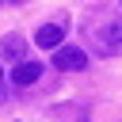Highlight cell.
Masks as SVG:
<instances>
[{
  "label": "cell",
  "instance_id": "cell-1",
  "mask_svg": "<svg viewBox=\"0 0 122 122\" xmlns=\"http://www.w3.org/2000/svg\"><path fill=\"white\" fill-rule=\"evenodd\" d=\"M84 34H88V42H92L103 57L122 53V19H118V15H111V11H95V15H88Z\"/></svg>",
  "mask_w": 122,
  "mask_h": 122
},
{
  "label": "cell",
  "instance_id": "cell-2",
  "mask_svg": "<svg viewBox=\"0 0 122 122\" xmlns=\"http://www.w3.org/2000/svg\"><path fill=\"white\" fill-rule=\"evenodd\" d=\"M53 69L57 72H84L88 69V53L80 46H57L53 50Z\"/></svg>",
  "mask_w": 122,
  "mask_h": 122
},
{
  "label": "cell",
  "instance_id": "cell-3",
  "mask_svg": "<svg viewBox=\"0 0 122 122\" xmlns=\"http://www.w3.org/2000/svg\"><path fill=\"white\" fill-rule=\"evenodd\" d=\"M34 42H38L42 50H57V46H65V23H42V27L34 30Z\"/></svg>",
  "mask_w": 122,
  "mask_h": 122
},
{
  "label": "cell",
  "instance_id": "cell-4",
  "mask_svg": "<svg viewBox=\"0 0 122 122\" xmlns=\"http://www.w3.org/2000/svg\"><path fill=\"white\" fill-rule=\"evenodd\" d=\"M0 53H4L8 61H15V65L27 61V38H23V34H4V38H0Z\"/></svg>",
  "mask_w": 122,
  "mask_h": 122
},
{
  "label": "cell",
  "instance_id": "cell-5",
  "mask_svg": "<svg viewBox=\"0 0 122 122\" xmlns=\"http://www.w3.org/2000/svg\"><path fill=\"white\" fill-rule=\"evenodd\" d=\"M42 76V61H19L15 69H11V84L15 88H27V84H34Z\"/></svg>",
  "mask_w": 122,
  "mask_h": 122
},
{
  "label": "cell",
  "instance_id": "cell-6",
  "mask_svg": "<svg viewBox=\"0 0 122 122\" xmlns=\"http://www.w3.org/2000/svg\"><path fill=\"white\" fill-rule=\"evenodd\" d=\"M50 118H61V122H88V107H84V103H57V107H50Z\"/></svg>",
  "mask_w": 122,
  "mask_h": 122
},
{
  "label": "cell",
  "instance_id": "cell-7",
  "mask_svg": "<svg viewBox=\"0 0 122 122\" xmlns=\"http://www.w3.org/2000/svg\"><path fill=\"white\" fill-rule=\"evenodd\" d=\"M4 4H27V0H4Z\"/></svg>",
  "mask_w": 122,
  "mask_h": 122
},
{
  "label": "cell",
  "instance_id": "cell-8",
  "mask_svg": "<svg viewBox=\"0 0 122 122\" xmlns=\"http://www.w3.org/2000/svg\"><path fill=\"white\" fill-rule=\"evenodd\" d=\"M4 99H8V95H4V88H0V103H4Z\"/></svg>",
  "mask_w": 122,
  "mask_h": 122
},
{
  "label": "cell",
  "instance_id": "cell-9",
  "mask_svg": "<svg viewBox=\"0 0 122 122\" xmlns=\"http://www.w3.org/2000/svg\"><path fill=\"white\" fill-rule=\"evenodd\" d=\"M0 80H4V72H0Z\"/></svg>",
  "mask_w": 122,
  "mask_h": 122
},
{
  "label": "cell",
  "instance_id": "cell-10",
  "mask_svg": "<svg viewBox=\"0 0 122 122\" xmlns=\"http://www.w3.org/2000/svg\"><path fill=\"white\" fill-rule=\"evenodd\" d=\"M0 4H4V0H0Z\"/></svg>",
  "mask_w": 122,
  "mask_h": 122
}]
</instances>
